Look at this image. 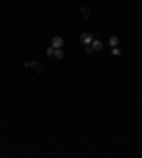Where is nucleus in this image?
<instances>
[{"label": "nucleus", "mask_w": 142, "mask_h": 158, "mask_svg": "<svg viewBox=\"0 0 142 158\" xmlns=\"http://www.w3.org/2000/svg\"><path fill=\"white\" fill-rule=\"evenodd\" d=\"M102 50H104V43H102L100 38H93V43H90L88 47H85V52H93V54H97V52H102Z\"/></svg>", "instance_id": "obj_1"}, {"label": "nucleus", "mask_w": 142, "mask_h": 158, "mask_svg": "<svg viewBox=\"0 0 142 158\" xmlns=\"http://www.w3.org/2000/svg\"><path fill=\"white\" fill-rule=\"evenodd\" d=\"M47 57H52V59H64V47H47Z\"/></svg>", "instance_id": "obj_2"}, {"label": "nucleus", "mask_w": 142, "mask_h": 158, "mask_svg": "<svg viewBox=\"0 0 142 158\" xmlns=\"http://www.w3.org/2000/svg\"><path fill=\"white\" fill-rule=\"evenodd\" d=\"M26 69H33V71H38V73H43V71H45L43 61H26Z\"/></svg>", "instance_id": "obj_3"}, {"label": "nucleus", "mask_w": 142, "mask_h": 158, "mask_svg": "<svg viewBox=\"0 0 142 158\" xmlns=\"http://www.w3.org/2000/svg\"><path fill=\"white\" fill-rule=\"evenodd\" d=\"M93 38H95L93 33H81V43H83V47H88L90 43H93Z\"/></svg>", "instance_id": "obj_4"}, {"label": "nucleus", "mask_w": 142, "mask_h": 158, "mask_svg": "<svg viewBox=\"0 0 142 158\" xmlns=\"http://www.w3.org/2000/svg\"><path fill=\"white\" fill-rule=\"evenodd\" d=\"M52 47H64V38H62V35H54L52 38Z\"/></svg>", "instance_id": "obj_5"}, {"label": "nucleus", "mask_w": 142, "mask_h": 158, "mask_svg": "<svg viewBox=\"0 0 142 158\" xmlns=\"http://www.w3.org/2000/svg\"><path fill=\"white\" fill-rule=\"evenodd\" d=\"M109 45H111V47H118V35H111V38H109Z\"/></svg>", "instance_id": "obj_6"}, {"label": "nucleus", "mask_w": 142, "mask_h": 158, "mask_svg": "<svg viewBox=\"0 0 142 158\" xmlns=\"http://www.w3.org/2000/svg\"><path fill=\"white\" fill-rule=\"evenodd\" d=\"M140 102H142V99H140Z\"/></svg>", "instance_id": "obj_7"}]
</instances>
